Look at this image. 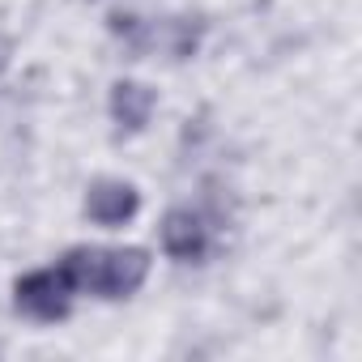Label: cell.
<instances>
[{
    "label": "cell",
    "mask_w": 362,
    "mask_h": 362,
    "mask_svg": "<svg viewBox=\"0 0 362 362\" xmlns=\"http://www.w3.org/2000/svg\"><path fill=\"white\" fill-rule=\"evenodd\" d=\"M13 307L22 315L39 320V324H56V320L69 315L73 290L64 286L60 269H35V273H26V277L13 281Z\"/></svg>",
    "instance_id": "1"
},
{
    "label": "cell",
    "mask_w": 362,
    "mask_h": 362,
    "mask_svg": "<svg viewBox=\"0 0 362 362\" xmlns=\"http://www.w3.org/2000/svg\"><path fill=\"white\" fill-rule=\"evenodd\" d=\"M149 277V252L145 247H111L98 252V269H94V290L103 298H128L145 286Z\"/></svg>",
    "instance_id": "2"
},
{
    "label": "cell",
    "mask_w": 362,
    "mask_h": 362,
    "mask_svg": "<svg viewBox=\"0 0 362 362\" xmlns=\"http://www.w3.org/2000/svg\"><path fill=\"white\" fill-rule=\"evenodd\" d=\"M141 214V192L128 179H94L86 188V218L103 230H119Z\"/></svg>",
    "instance_id": "3"
},
{
    "label": "cell",
    "mask_w": 362,
    "mask_h": 362,
    "mask_svg": "<svg viewBox=\"0 0 362 362\" xmlns=\"http://www.w3.org/2000/svg\"><path fill=\"white\" fill-rule=\"evenodd\" d=\"M162 252L179 264H197L209 252V226L197 209H166L162 218Z\"/></svg>",
    "instance_id": "4"
},
{
    "label": "cell",
    "mask_w": 362,
    "mask_h": 362,
    "mask_svg": "<svg viewBox=\"0 0 362 362\" xmlns=\"http://www.w3.org/2000/svg\"><path fill=\"white\" fill-rule=\"evenodd\" d=\"M153 107H158V94L145 81H115L111 86V119L124 132H141L149 124Z\"/></svg>",
    "instance_id": "5"
},
{
    "label": "cell",
    "mask_w": 362,
    "mask_h": 362,
    "mask_svg": "<svg viewBox=\"0 0 362 362\" xmlns=\"http://www.w3.org/2000/svg\"><path fill=\"white\" fill-rule=\"evenodd\" d=\"M201 18H166L162 26H149L145 30V52L162 47L170 60H192L197 47H201Z\"/></svg>",
    "instance_id": "6"
},
{
    "label": "cell",
    "mask_w": 362,
    "mask_h": 362,
    "mask_svg": "<svg viewBox=\"0 0 362 362\" xmlns=\"http://www.w3.org/2000/svg\"><path fill=\"white\" fill-rule=\"evenodd\" d=\"M60 277H64V286L73 290V294H86V290H94V269H98V247H69L64 256H60Z\"/></svg>",
    "instance_id": "7"
},
{
    "label": "cell",
    "mask_w": 362,
    "mask_h": 362,
    "mask_svg": "<svg viewBox=\"0 0 362 362\" xmlns=\"http://www.w3.org/2000/svg\"><path fill=\"white\" fill-rule=\"evenodd\" d=\"M9 64H13V39H9V35H0V77H5Z\"/></svg>",
    "instance_id": "8"
}]
</instances>
